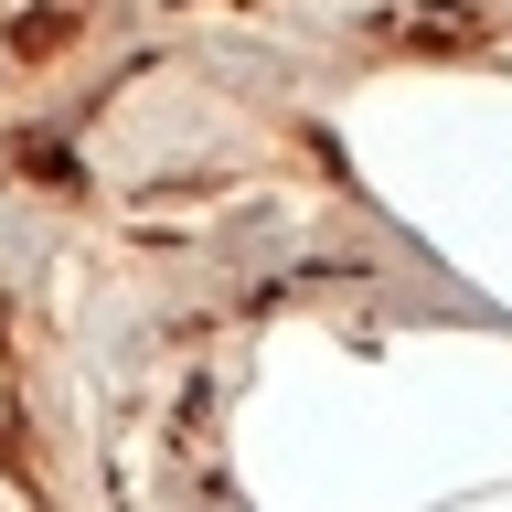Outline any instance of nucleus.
<instances>
[{"label": "nucleus", "instance_id": "nucleus-1", "mask_svg": "<svg viewBox=\"0 0 512 512\" xmlns=\"http://www.w3.org/2000/svg\"><path fill=\"white\" fill-rule=\"evenodd\" d=\"M0 352H11V342H0ZM0 427H11V363H0Z\"/></svg>", "mask_w": 512, "mask_h": 512}]
</instances>
